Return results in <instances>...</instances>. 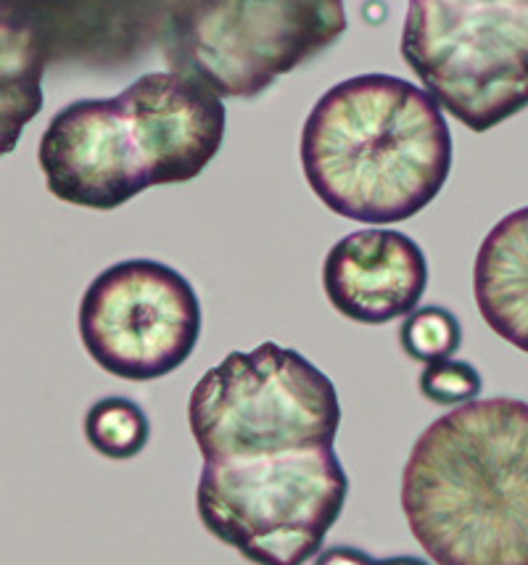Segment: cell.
Segmentation results:
<instances>
[{"label":"cell","instance_id":"cell-11","mask_svg":"<svg viewBox=\"0 0 528 565\" xmlns=\"http://www.w3.org/2000/svg\"><path fill=\"white\" fill-rule=\"evenodd\" d=\"M3 22L30 30L49 58L119 62L151 40L140 0H0Z\"/></svg>","mask_w":528,"mask_h":565},{"label":"cell","instance_id":"cell-6","mask_svg":"<svg viewBox=\"0 0 528 565\" xmlns=\"http://www.w3.org/2000/svg\"><path fill=\"white\" fill-rule=\"evenodd\" d=\"M344 0H214L159 38L172 72L254 98L344 35Z\"/></svg>","mask_w":528,"mask_h":565},{"label":"cell","instance_id":"cell-17","mask_svg":"<svg viewBox=\"0 0 528 565\" xmlns=\"http://www.w3.org/2000/svg\"><path fill=\"white\" fill-rule=\"evenodd\" d=\"M312 565H431L425 563L423 557L416 555H394V557H378L367 555L365 550L359 547H349V544H336V547H327L315 557Z\"/></svg>","mask_w":528,"mask_h":565},{"label":"cell","instance_id":"cell-14","mask_svg":"<svg viewBox=\"0 0 528 565\" xmlns=\"http://www.w3.org/2000/svg\"><path fill=\"white\" fill-rule=\"evenodd\" d=\"M85 441L106 460H132L149 447L151 423L127 396H104L93 402L83 420Z\"/></svg>","mask_w":528,"mask_h":565},{"label":"cell","instance_id":"cell-3","mask_svg":"<svg viewBox=\"0 0 528 565\" xmlns=\"http://www.w3.org/2000/svg\"><path fill=\"white\" fill-rule=\"evenodd\" d=\"M349 494L336 449L204 462L196 483L202 526L254 565H304L320 555Z\"/></svg>","mask_w":528,"mask_h":565},{"label":"cell","instance_id":"cell-12","mask_svg":"<svg viewBox=\"0 0 528 565\" xmlns=\"http://www.w3.org/2000/svg\"><path fill=\"white\" fill-rule=\"evenodd\" d=\"M473 296L486 326L528 354V206L499 220L481 241Z\"/></svg>","mask_w":528,"mask_h":565},{"label":"cell","instance_id":"cell-4","mask_svg":"<svg viewBox=\"0 0 528 565\" xmlns=\"http://www.w3.org/2000/svg\"><path fill=\"white\" fill-rule=\"evenodd\" d=\"M188 426L204 462L333 447L341 402L302 352L265 341L230 352L196 381Z\"/></svg>","mask_w":528,"mask_h":565},{"label":"cell","instance_id":"cell-10","mask_svg":"<svg viewBox=\"0 0 528 565\" xmlns=\"http://www.w3.org/2000/svg\"><path fill=\"white\" fill-rule=\"evenodd\" d=\"M428 288V259L410 235L367 227L344 235L323 262V291L341 318L386 326L412 315Z\"/></svg>","mask_w":528,"mask_h":565},{"label":"cell","instance_id":"cell-1","mask_svg":"<svg viewBox=\"0 0 528 565\" xmlns=\"http://www.w3.org/2000/svg\"><path fill=\"white\" fill-rule=\"evenodd\" d=\"M407 529L437 565H528V402H467L402 468Z\"/></svg>","mask_w":528,"mask_h":565},{"label":"cell","instance_id":"cell-13","mask_svg":"<svg viewBox=\"0 0 528 565\" xmlns=\"http://www.w3.org/2000/svg\"><path fill=\"white\" fill-rule=\"evenodd\" d=\"M0 70H3V153L13 151L17 132L35 117L43 93H40V74L45 62H51L49 53L37 43L24 26L3 22L0 19Z\"/></svg>","mask_w":528,"mask_h":565},{"label":"cell","instance_id":"cell-2","mask_svg":"<svg viewBox=\"0 0 528 565\" xmlns=\"http://www.w3.org/2000/svg\"><path fill=\"white\" fill-rule=\"evenodd\" d=\"M299 153L312 193L333 214L394 225L444 191L452 132L425 87L394 74H359L312 106Z\"/></svg>","mask_w":528,"mask_h":565},{"label":"cell","instance_id":"cell-15","mask_svg":"<svg viewBox=\"0 0 528 565\" xmlns=\"http://www.w3.org/2000/svg\"><path fill=\"white\" fill-rule=\"evenodd\" d=\"M399 344L410 360L431 365L439 360H452L463 344V328L450 309L431 305L407 315L399 328Z\"/></svg>","mask_w":528,"mask_h":565},{"label":"cell","instance_id":"cell-5","mask_svg":"<svg viewBox=\"0 0 528 565\" xmlns=\"http://www.w3.org/2000/svg\"><path fill=\"white\" fill-rule=\"evenodd\" d=\"M399 51L471 132L528 109V0H410Z\"/></svg>","mask_w":528,"mask_h":565},{"label":"cell","instance_id":"cell-7","mask_svg":"<svg viewBox=\"0 0 528 565\" xmlns=\"http://www.w3.org/2000/svg\"><path fill=\"white\" fill-rule=\"evenodd\" d=\"M79 341L114 379L149 383L175 373L202 339V301L175 267L127 259L98 273L79 299Z\"/></svg>","mask_w":528,"mask_h":565},{"label":"cell","instance_id":"cell-9","mask_svg":"<svg viewBox=\"0 0 528 565\" xmlns=\"http://www.w3.org/2000/svg\"><path fill=\"white\" fill-rule=\"evenodd\" d=\"M143 143L153 188L191 183L217 157L225 140L223 98L180 72H149L122 93Z\"/></svg>","mask_w":528,"mask_h":565},{"label":"cell","instance_id":"cell-16","mask_svg":"<svg viewBox=\"0 0 528 565\" xmlns=\"http://www.w3.org/2000/svg\"><path fill=\"white\" fill-rule=\"evenodd\" d=\"M420 394L439 407H463L476 402L481 388L478 370L463 360H439L423 367L418 379Z\"/></svg>","mask_w":528,"mask_h":565},{"label":"cell","instance_id":"cell-8","mask_svg":"<svg viewBox=\"0 0 528 565\" xmlns=\"http://www.w3.org/2000/svg\"><path fill=\"white\" fill-rule=\"evenodd\" d=\"M45 188L64 204L114 212L153 188L122 98H85L53 114L37 146Z\"/></svg>","mask_w":528,"mask_h":565}]
</instances>
